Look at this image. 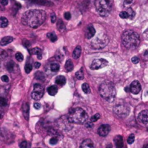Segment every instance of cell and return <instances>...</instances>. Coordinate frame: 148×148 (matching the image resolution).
Returning a JSON list of instances; mask_svg holds the SVG:
<instances>
[{"instance_id":"obj_1","label":"cell","mask_w":148,"mask_h":148,"mask_svg":"<svg viewBox=\"0 0 148 148\" xmlns=\"http://www.w3.org/2000/svg\"><path fill=\"white\" fill-rule=\"evenodd\" d=\"M46 19V13L41 9H31L25 12L22 16V23L32 28H37Z\"/></svg>"},{"instance_id":"obj_2","label":"cell","mask_w":148,"mask_h":148,"mask_svg":"<svg viewBox=\"0 0 148 148\" xmlns=\"http://www.w3.org/2000/svg\"><path fill=\"white\" fill-rule=\"evenodd\" d=\"M121 42L123 46L127 49H135L140 43V37L137 33L129 30L122 34Z\"/></svg>"},{"instance_id":"obj_3","label":"cell","mask_w":148,"mask_h":148,"mask_svg":"<svg viewBox=\"0 0 148 148\" xmlns=\"http://www.w3.org/2000/svg\"><path fill=\"white\" fill-rule=\"evenodd\" d=\"M99 93L103 98L108 102H112L114 100L116 97V88L114 85L111 82L106 81L100 85Z\"/></svg>"},{"instance_id":"obj_4","label":"cell","mask_w":148,"mask_h":148,"mask_svg":"<svg viewBox=\"0 0 148 148\" xmlns=\"http://www.w3.org/2000/svg\"><path fill=\"white\" fill-rule=\"evenodd\" d=\"M67 118L70 123L82 124L88 121V116L82 108H74L70 110Z\"/></svg>"},{"instance_id":"obj_5","label":"cell","mask_w":148,"mask_h":148,"mask_svg":"<svg viewBox=\"0 0 148 148\" xmlns=\"http://www.w3.org/2000/svg\"><path fill=\"white\" fill-rule=\"evenodd\" d=\"M96 10L102 17H106L111 12V4L107 0H96L95 2Z\"/></svg>"},{"instance_id":"obj_6","label":"cell","mask_w":148,"mask_h":148,"mask_svg":"<svg viewBox=\"0 0 148 148\" xmlns=\"http://www.w3.org/2000/svg\"><path fill=\"white\" fill-rule=\"evenodd\" d=\"M108 43V38L105 33H100L98 36H96L94 39H93L91 42L92 47L96 49H101L104 48Z\"/></svg>"},{"instance_id":"obj_7","label":"cell","mask_w":148,"mask_h":148,"mask_svg":"<svg viewBox=\"0 0 148 148\" xmlns=\"http://www.w3.org/2000/svg\"><path fill=\"white\" fill-rule=\"evenodd\" d=\"M130 108L127 104H119L114 106V112L119 117L124 118L129 113Z\"/></svg>"},{"instance_id":"obj_8","label":"cell","mask_w":148,"mask_h":148,"mask_svg":"<svg viewBox=\"0 0 148 148\" xmlns=\"http://www.w3.org/2000/svg\"><path fill=\"white\" fill-rule=\"evenodd\" d=\"M33 88L34 90L31 93V97L33 100H39L42 98L44 94V88L40 84H35Z\"/></svg>"},{"instance_id":"obj_9","label":"cell","mask_w":148,"mask_h":148,"mask_svg":"<svg viewBox=\"0 0 148 148\" xmlns=\"http://www.w3.org/2000/svg\"><path fill=\"white\" fill-rule=\"evenodd\" d=\"M108 65V61L104 59H97L93 61L90 65L91 70H99L100 68L105 67Z\"/></svg>"},{"instance_id":"obj_10","label":"cell","mask_w":148,"mask_h":148,"mask_svg":"<svg viewBox=\"0 0 148 148\" xmlns=\"http://www.w3.org/2000/svg\"><path fill=\"white\" fill-rule=\"evenodd\" d=\"M141 85L139 81H133L129 86V91L132 94L137 95L141 91Z\"/></svg>"},{"instance_id":"obj_11","label":"cell","mask_w":148,"mask_h":148,"mask_svg":"<svg viewBox=\"0 0 148 148\" xmlns=\"http://www.w3.org/2000/svg\"><path fill=\"white\" fill-rule=\"evenodd\" d=\"M110 130H111V127H110L109 125L103 124L98 128V133L100 137H106L108 134Z\"/></svg>"},{"instance_id":"obj_12","label":"cell","mask_w":148,"mask_h":148,"mask_svg":"<svg viewBox=\"0 0 148 148\" xmlns=\"http://www.w3.org/2000/svg\"><path fill=\"white\" fill-rule=\"evenodd\" d=\"M138 120L143 124L148 123V110L141 111L138 115Z\"/></svg>"},{"instance_id":"obj_13","label":"cell","mask_w":148,"mask_h":148,"mask_svg":"<svg viewBox=\"0 0 148 148\" xmlns=\"http://www.w3.org/2000/svg\"><path fill=\"white\" fill-rule=\"evenodd\" d=\"M80 148H94V144H93V141L91 140V139H85L81 143Z\"/></svg>"},{"instance_id":"obj_14","label":"cell","mask_w":148,"mask_h":148,"mask_svg":"<svg viewBox=\"0 0 148 148\" xmlns=\"http://www.w3.org/2000/svg\"><path fill=\"white\" fill-rule=\"evenodd\" d=\"M115 145L116 148H123V137L120 135H117L114 138Z\"/></svg>"},{"instance_id":"obj_15","label":"cell","mask_w":148,"mask_h":148,"mask_svg":"<svg viewBox=\"0 0 148 148\" xmlns=\"http://www.w3.org/2000/svg\"><path fill=\"white\" fill-rule=\"evenodd\" d=\"M29 52L31 55H37L38 59H42V51L40 48L36 47V48H33L30 50Z\"/></svg>"},{"instance_id":"obj_16","label":"cell","mask_w":148,"mask_h":148,"mask_svg":"<svg viewBox=\"0 0 148 148\" xmlns=\"http://www.w3.org/2000/svg\"><path fill=\"white\" fill-rule=\"evenodd\" d=\"M29 105L27 103H24L23 104V116L26 120L29 119Z\"/></svg>"},{"instance_id":"obj_17","label":"cell","mask_w":148,"mask_h":148,"mask_svg":"<svg viewBox=\"0 0 148 148\" xmlns=\"http://www.w3.org/2000/svg\"><path fill=\"white\" fill-rule=\"evenodd\" d=\"M96 34V29L93 26H89L87 29L86 32V38L88 39H90L95 36Z\"/></svg>"},{"instance_id":"obj_18","label":"cell","mask_w":148,"mask_h":148,"mask_svg":"<svg viewBox=\"0 0 148 148\" xmlns=\"http://www.w3.org/2000/svg\"><path fill=\"white\" fill-rule=\"evenodd\" d=\"M47 92L51 96H54L58 92V88L56 85H51L47 88Z\"/></svg>"},{"instance_id":"obj_19","label":"cell","mask_w":148,"mask_h":148,"mask_svg":"<svg viewBox=\"0 0 148 148\" xmlns=\"http://www.w3.org/2000/svg\"><path fill=\"white\" fill-rule=\"evenodd\" d=\"M13 38L11 37V36H6V37H4L1 39V41H0V44L1 46H6V45L9 44L11 42H13Z\"/></svg>"},{"instance_id":"obj_20","label":"cell","mask_w":148,"mask_h":148,"mask_svg":"<svg viewBox=\"0 0 148 148\" xmlns=\"http://www.w3.org/2000/svg\"><path fill=\"white\" fill-rule=\"evenodd\" d=\"M66 77H64V76H62V75H60V76H58V77L56 78L55 82L56 85L62 86V85H65V83H66Z\"/></svg>"},{"instance_id":"obj_21","label":"cell","mask_w":148,"mask_h":148,"mask_svg":"<svg viewBox=\"0 0 148 148\" xmlns=\"http://www.w3.org/2000/svg\"><path fill=\"white\" fill-rule=\"evenodd\" d=\"M81 52H82V48H81V46H77L75 48H74V51L72 53V56L74 59H78L81 55Z\"/></svg>"},{"instance_id":"obj_22","label":"cell","mask_w":148,"mask_h":148,"mask_svg":"<svg viewBox=\"0 0 148 148\" xmlns=\"http://www.w3.org/2000/svg\"><path fill=\"white\" fill-rule=\"evenodd\" d=\"M73 68H74V65H73L72 62L70 59H68L65 64V69H66V72L72 71Z\"/></svg>"},{"instance_id":"obj_23","label":"cell","mask_w":148,"mask_h":148,"mask_svg":"<svg viewBox=\"0 0 148 148\" xmlns=\"http://www.w3.org/2000/svg\"><path fill=\"white\" fill-rule=\"evenodd\" d=\"M15 66V64L13 61H10V62H9L7 64V70L9 72H14Z\"/></svg>"},{"instance_id":"obj_24","label":"cell","mask_w":148,"mask_h":148,"mask_svg":"<svg viewBox=\"0 0 148 148\" xmlns=\"http://www.w3.org/2000/svg\"><path fill=\"white\" fill-rule=\"evenodd\" d=\"M35 78L38 80H41L44 81L45 80V75L43 72H37L35 74Z\"/></svg>"},{"instance_id":"obj_25","label":"cell","mask_w":148,"mask_h":148,"mask_svg":"<svg viewBox=\"0 0 148 148\" xmlns=\"http://www.w3.org/2000/svg\"><path fill=\"white\" fill-rule=\"evenodd\" d=\"M0 25H1V28H6L8 25V20L6 17H1V20H0Z\"/></svg>"},{"instance_id":"obj_26","label":"cell","mask_w":148,"mask_h":148,"mask_svg":"<svg viewBox=\"0 0 148 148\" xmlns=\"http://www.w3.org/2000/svg\"><path fill=\"white\" fill-rule=\"evenodd\" d=\"M59 64L58 63H52L50 66V68H51V70L54 72H56L59 70Z\"/></svg>"},{"instance_id":"obj_27","label":"cell","mask_w":148,"mask_h":148,"mask_svg":"<svg viewBox=\"0 0 148 148\" xmlns=\"http://www.w3.org/2000/svg\"><path fill=\"white\" fill-rule=\"evenodd\" d=\"M82 91H83L85 93H86V94H88V93H90V88L89 85H88V83L82 84Z\"/></svg>"},{"instance_id":"obj_28","label":"cell","mask_w":148,"mask_h":148,"mask_svg":"<svg viewBox=\"0 0 148 148\" xmlns=\"http://www.w3.org/2000/svg\"><path fill=\"white\" fill-rule=\"evenodd\" d=\"M47 36H48V38L50 39V40L52 42H55L56 40H57V36H56V35L55 33H54V32L48 33Z\"/></svg>"},{"instance_id":"obj_29","label":"cell","mask_w":148,"mask_h":148,"mask_svg":"<svg viewBox=\"0 0 148 148\" xmlns=\"http://www.w3.org/2000/svg\"><path fill=\"white\" fill-rule=\"evenodd\" d=\"M57 28L61 31V32H62V31H64L65 30V25L64 24V23L62 22V20H59V21H58Z\"/></svg>"},{"instance_id":"obj_30","label":"cell","mask_w":148,"mask_h":148,"mask_svg":"<svg viewBox=\"0 0 148 148\" xmlns=\"http://www.w3.org/2000/svg\"><path fill=\"white\" fill-rule=\"evenodd\" d=\"M75 76H76V77L78 79V80H83L84 74H83V71H82V70H79L78 72H77L75 74Z\"/></svg>"},{"instance_id":"obj_31","label":"cell","mask_w":148,"mask_h":148,"mask_svg":"<svg viewBox=\"0 0 148 148\" xmlns=\"http://www.w3.org/2000/svg\"><path fill=\"white\" fill-rule=\"evenodd\" d=\"M31 2L41 5H46V4L48 3V2L46 0H31Z\"/></svg>"},{"instance_id":"obj_32","label":"cell","mask_w":148,"mask_h":148,"mask_svg":"<svg viewBox=\"0 0 148 148\" xmlns=\"http://www.w3.org/2000/svg\"><path fill=\"white\" fill-rule=\"evenodd\" d=\"M119 16H120L121 18H122V19L129 18V13H127V11H122L121 13H120V14H119Z\"/></svg>"},{"instance_id":"obj_33","label":"cell","mask_w":148,"mask_h":148,"mask_svg":"<svg viewBox=\"0 0 148 148\" xmlns=\"http://www.w3.org/2000/svg\"><path fill=\"white\" fill-rule=\"evenodd\" d=\"M127 12L129 13V18L131 19V20H132V19L134 17V16H135V13H134V11L131 8H128V9H127Z\"/></svg>"},{"instance_id":"obj_34","label":"cell","mask_w":148,"mask_h":148,"mask_svg":"<svg viewBox=\"0 0 148 148\" xmlns=\"http://www.w3.org/2000/svg\"><path fill=\"white\" fill-rule=\"evenodd\" d=\"M15 58H16V59L18 61V62H23V59H24L23 55V54L20 52H17V54H15Z\"/></svg>"},{"instance_id":"obj_35","label":"cell","mask_w":148,"mask_h":148,"mask_svg":"<svg viewBox=\"0 0 148 148\" xmlns=\"http://www.w3.org/2000/svg\"><path fill=\"white\" fill-rule=\"evenodd\" d=\"M134 139H135V137H134V134H130L129 136L128 139H127V142H128V144L131 145V144L134 143Z\"/></svg>"},{"instance_id":"obj_36","label":"cell","mask_w":148,"mask_h":148,"mask_svg":"<svg viewBox=\"0 0 148 148\" xmlns=\"http://www.w3.org/2000/svg\"><path fill=\"white\" fill-rule=\"evenodd\" d=\"M123 1V5L124 7H129L131 5V4L134 2V0H122Z\"/></svg>"},{"instance_id":"obj_37","label":"cell","mask_w":148,"mask_h":148,"mask_svg":"<svg viewBox=\"0 0 148 148\" xmlns=\"http://www.w3.org/2000/svg\"><path fill=\"white\" fill-rule=\"evenodd\" d=\"M100 118V115L99 114V113H96V114L93 115V116L90 118V121L92 122H96Z\"/></svg>"},{"instance_id":"obj_38","label":"cell","mask_w":148,"mask_h":148,"mask_svg":"<svg viewBox=\"0 0 148 148\" xmlns=\"http://www.w3.org/2000/svg\"><path fill=\"white\" fill-rule=\"evenodd\" d=\"M25 71L27 74H29L32 71V66H31V64H26L25 66Z\"/></svg>"},{"instance_id":"obj_39","label":"cell","mask_w":148,"mask_h":148,"mask_svg":"<svg viewBox=\"0 0 148 148\" xmlns=\"http://www.w3.org/2000/svg\"><path fill=\"white\" fill-rule=\"evenodd\" d=\"M29 147L30 145L28 144V142H26V141H23V142L20 144V148H29Z\"/></svg>"},{"instance_id":"obj_40","label":"cell","mask_w":148,"mask_h":148,"mask_svg":"<svg viewBox=\"0 0 148 148\" xmlns=\"http://www.w3.org/2000/svg\"><path fill=\"white\" fill-rule=\"evenodd\" d=\"M58 141H59L58 138L56 137H52V138H51V139H50L49 143L51 144V145H56V144L57 143Z\"/></svg>"},{"instance_id":"obj_41","label":"cell","mask_w":148,"mask_h":148,"mask_svg":"<svg viewBox=\"0 0 148 148\" xmlns=\"http://www.w3.org/2000/svg\"><path fill=\"white\" fill-rule=\"evenodd\" d=\"M7 105V100L3 97H1L0 98V106L2 107L5 106Z\"/></svg>"},{"instance_id":"obj_42","label":"cell","mask_w":148,"mask_h":148,"mask_svg":"<svg viewBox=\"0 0 148 148\" xmlns=\"http://www.w3.org/2000/svg\"><path fill=\"white\" fill-rule=\"evenodd\" d=\"M85 127H87V128H93V122L91 121H86V123H85Z\"/></svg>"},{"instance_id":"obj_43","label":"cell","mask_w":148,"mask_h":148,"mask_svg":"<svg viewBox=\"0 0 148 148\" xmlns=\"http://www.w3.org/2000/svg\"><path fill=\"white\" fill-rule=\"evenodd\" d=\"M23 46L25 48H29V47L31 46V43H30V42L27 40H24L23 41Z\"/></svg>"},{"instance_id":"obj_44","label":"cell","mask_w":148,"mask_h":148,"mask_svg":"<svg viewBox=\"0 0 148 148\" xmlns=\"http://www.w3.org/2000/svg\"><path fill=\"white\" fill-rule=\"evenodd\" d=\"M131 62L136 64H137L139 62V59L137 56H134L133 58H131Z\"/></svg>"},{"instance_id":"obj_45","label":"cell","mask_w":148,"mask_h":148,"mask_svg":"<svg viewBox=\"0 0 148 148\" xmlns=\"http://www.w3.org/2000/svg\"><path fill=\"white\" fill-rule=\"evenodd\" d=\"M64 18L67 20H70L71 19V14L69 12H66L64 13Z\"/></svg>"},{"instance_id":"obj_46","label":"cell","mask_w":148,"mask_h":148,"mask_svg":"<svg viewBox=\"0 0 148 148\" xmlns=\"http://www.w3.org/2000/svg\"><path fill=\"white\" fill-rule=\"evenodd\" d=\"M56 15L54 14V13H52L51 15V21L52 23H54L56 22Z\"/></svg>"},{"instance_id":"obj_47","label":"cell","mask_w":148,"mask_h":148,"mask_svg":"<svg viewBox=\"0 0 148 148\" xmlns=\"http://www.w3.org/2000/svg\"><path fill=\"white\" fill-rule=\"evenodd\" d=\"M1 80H2V82H9V77H8L7 75L2 76V77H1Z\"/></svg>"},{"instance_id":"obj_48","label":"cell","mask_w":148,"mask_h":148,"mask_svg":"<svg viewBox=\"0 0 148 148\" xmlns=\"http://www.w3.org/2000/svg\"><path fill=\"white\" fill-rule=\"evenodd\" d=\"M33 106H34V108H36V109H37V110L40 109V108H41V105H40V104H38V103H35V104H34V105H33Z\"/></svg>"},{"instance_id":"obj_49","label":"cell","mask_w":148,"mask_h":148,"mask_svg":"<svg viewBox=\"0 0 148 148\" xmlns=\"http://www.w3.org/2000/svg\"><path fill=\"white\" fill-rule=\"evenodd\" d=\"M143 58L145 60H148V49L145 51L143 54Z\"/></svg>"},{"instance_id":"obj_50","label":"cell","mask_w":148,"mask_h":148,"mask_svg":"<svg viewBox=\"0 0 148 148\" xmlns=\"http://www.w3.org/2000/svg\"><path fill=\"white\" fill-rule=\"evenodd\" d=\"M1 4H2L3 6H6L8 4V0H1Z\"/></svg>"},{"instance_id":"obj_51","label":"cell","mask_w":148,"mask_h":148,"mask_svg":"<svg viewBox=\"0 0 148 148\" xmlns=\"http://www.w3.org/2000/svg\"><path fill=\"white\" fill-rule=\"evenodd\" d=\"M40 66V63H39V62H35V64H34V67L36 68V69H38V68H39Z\"/></svg>"},{"instance_id":"obj_52","label":"cell","mask_w":148,"mask_h":148,"mask_svg":"<svg viewBox=\"0 0 148 148\" xmlns=\"http://www.w3.org/2000/svg\"><path fill=\"white\" fill-rule=\"evenodd\" d=\"M144 36H146L147 38H148V28L145 31V32H144Z\"/></svg>"},{"instance_id":"obj_53","label":"cell","mask_w":148,"mask_h":148,"mask_svg":"<svg viewBox=\"0 0 148 148\" xmlns=\"http://www.w3.org/2000/svg\"><path fill=\"white\" fill-rule=\"evenodd\" d=\"M107 1H108V2H110V3H111V2H113V0H107Z\"/></svg>"},{"instance_id":"obj_54","label":"cell","mask_w":148,"mask_h":148,"mask_svg":"<svg viewBox=\"0 0 148 148\" xmlns=\"http://www.w3.org/2000/svg\"><path fill=\"white\" fill-rule=\"evenodd\" d=\"M145 148H148V145H147L146 146H145Z\"/></svg>"}]
</instances>
